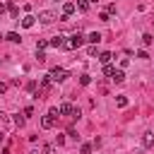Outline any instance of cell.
Returning a JSON list of instances; mask_svg holds the SVG:
<instances>
[{
	"instance_id": "1",
	"label": "cell",
	"mask_w": 154,
	"mask_h": 154,
	"mask_svg": "<svg viewBox=\"0 0 154 154\" xmlns=\"http://www.w3.org/2000/svg\"><path fill=\"white\" fill-rule=\"evenodd\" d=\"M58 118H60V111H58V108H48V113L41 118V128H43V130H51Z\"/></svg>"
},
{
	"instance_id": "2",
	"label": "cell",
	"mask_w": 154,
	"mask_h": 154,
	"mask_svg": "<svg viewBox=\"0 0 154 154\" xmlns=\"http://www.w3.org/2000/svg\"><path fill=\"white\" fill-rule=\"evenodd\" d=\"M48 77H51V82H65V79L70 77V72L63 70V67H53V70L48 72Z\"/></svg>"
},
{
	"instance_id": "3",
	"label": "cell",
	"mask_w": 154,
	"mask_h": 154,
	"mask_svg": "<svg viewBox=\"0 0 154 154\" xmlns=\"http://www.w3.org/2000/svg\"><path fill=\"white\" fill-rule=\"evenodd\" d=\"M84 41H87V38H84V36H82V34L77 31V34H72V36L67 38V43H65V48H70V51H75V48H79V46H82Z\"/></svg>"
},
{
	"instance_id": "4",
	"label": "cell",
	"mask_w": 154,
	"mask_h": 154,
	"mask_svg": "<svg viewBox=\"0 0 154 154\" xmlns=\"http://www.w3.org/2000/svg\"><path fill=\"white\" fill-rule=\"evenodd\" d=\"M41 24H53L55 19H58V14L55 12H51V10H43V12H38V17H36Z\"/></svg>"
},
{
	"instance_id": "5",
	"label": "cell",
	"mask_w": 154,
	"mask_h": 154,
	"mask_svg": "<svg viewBox=\"0 0 154 154\" xmlns=\"http://www.w3.org/2000/svg\"><path fill=\"white\" fill-rule=\"evenodd\" d=\"M142 147H144V149H152V147H154V132H152V130H147V132L142 135Z\"/></svg>"
},
{
	"instance_id": "6",
	"label": "cell",
	"mask_w": 154,
	"mask_h": 154,
	"mask_svg": "<svg viewBox=\"0 0 154 154\" xmlns=\"http://www.w3.org/2000/svg\"><path fill=\"white\" fill-rule=\"evenodd\" d=\"M48 43H51L53 48H60V46H65L67 41H65V36H63V34H55L53 38H48Z\"/></svg>"
},
{
	"instance_id": "7",
	"label": "cell",
	"mask_w": 154,
	"mask_h": 154,
	"mask_svg": "<svg viewBox=\"0 0 154 154\" xmlns=\"http://www.w3.org/2000/svg\"><path fill=\"white\" fill-rule=\"evenodd\" d=\"M58 111H60V116H67V118H72V111H75V106L65 101V103H60V106H58Z\"/></svg>"
},
{
	"instance_id": "8",
	"label": "cell",
	"mask_w": 154,
	"mask_h": 154,
	"mask_svg": "<svg viewBox=\"0 0 154 154\" xmlns=\"http://www.w3.org/2000/svg\"><path fill=\"white\" fill-rule=\"evenodd\" d=\"M75 10H77L75 2H65V5H63V19H67L70 14H75Z\"/></svg>"
},
{
	"instance_id": "9",
	"label": "cell",
	"mask_w": 154,
	"mask_h": 154,
	"mask_svg": "<svg viewBox=\"0 0 154 154\" xmlns=\"http://www.w3.org/2000/svg\"><path fill=\"white\" fill-rule=\"evenodd\" d=\"M34 22H36V17H34V14H24V17H22V26H24V29H31V26H34Z\"/></svg>"
},
{
	"instance_id": "10",
	"label": "cell",
	"mask_w": 154,
	"mask_h": 154,
	"mask_svg": "<svg viewBox=\"0 0 154 154\" xmlns=\"http://www.w3.org/2000/svg\"><path fill=\"white\" fill-rule=\"evenodd\" d=\"M5 38H7V41H12V43H22V36H19L17 31H10V34H5Z\"/></svg>"
},
{
	"instance_id": "11",
	"label": "cell",
	"mask_w": 154,
	"mask_h": 154,
	"mask_svg": "<svg viewBox=\"0 0 154 154\" xmlns=\"http://www.w3.org/2000/svg\"><path fill=\"white\" fill-rule=\"evenodd\" d=\"M87 41H89V43H91V46H96V43H99V41H101V34H99V31H91V34H89V36H87Z\"/></svg>"
},
{
	"instance_id": "12",
	"label": "cell",
	"mask_w": 154,
	"mask_h": 154,
	"mask_svg": "<svg viewBox=\"0 0 154 154\" xmlns=\"http://www.w3.org/2000/svg\"><path fill=\"white\" fill-rule=\"evenodd\" d=\"M111 79H113V82H116V84H120V82H125V72H123V70H116V72H113V77H111Z\"/></svg>"
},
{
	"instance_id": "13",
	"label": "cell",
	"mask_w": 154,
	"mask_h": 154,
	"mask_svg": "<svg viewBox=\"0 0 154 154\" xmlns=\"http://www.w3.org/2000/svg\"><path fill=\"white\" fill-rule=\"evenodd\" d=\"M7 10H10V17H12V19H17V17H19V7H17L14 2H10V5H7Z\"/></svg>"
},
{
	"instance_id": "14",
	"label": "cell",
	"mask_w": 154,
	"mask_h": 154,
	"mask_svg": "<svg viewBox=\"0 0 154 154\" xmlns=\"http://www.w3.org/2000/svg\"><path fill=\"white\" fill-rule=\"evenodd\" d=\"M111 58H113V53H108V51H103V53L99 55V63H103V65H108V63H111Z\"/></svg>"
},
{
	"instance_id": "15",
	"label": "cell",
	"mask_w": 154,
	"mask_h": 154,
	"mask_svg": "<svg viewBox=\"0 0 154 154\" xmlns=\"http://www.w3.org/2000/svg\"><path fill=\"white\" fill-rule=\"evenodd\" d=\"M75 5H77V10H79V12H87V10H89V0H77Z\"/></svg>"
},
{
	"instance_id": "16",
	"label": "cell",
	"mask_w": 154,
	"mask_h": 154,
	"mask_svg": "<svg viewBox=\"0 0 154 154\" xmlns=\"http://www.w3.org/2000/svg\"><path fill=\"white\" fill-rule=\"evenodd\" d=\"M48 46H51V43H48L46 38H38V41H36V51H46Z\"/></svg>"
},
{
	"instance_id": "17",
	"label": "cell",
	"mask_w": 154,
	"mask_h": 154,
	"mask_svg": "<svg viewBox=\"0 0 154 154\" xmlns=\"http://www.w3.org/2000/svg\"><path fill=\"white\" fill-rule=\"evenodd\" d=\"M142 43H144V46H152V43H154V36H152V34H142Z\"/></svg>"
},
{
	"instance_id": "18",
	"label": "cell",
	"mask_w": 154,
	"mask_h": 154,
	"mask_svg": "<svg viewBox=\"0 0 154 154\" xmlns=\"http://www.w3.org/2000/svg\"><path fill=\"white\" fill-rule=\"evenodd\" d=\"M116 106H118V108H125V106H128V96H118V99H116Z\"/></svg>"
},
{
	"instance_id": "19",
	"label": "cell",
	"mask_w": 154,
	"mask_h": 154,
	"mask_svg": "<svg viewBox=\"0 0 154 154\" xmlns=\"http://www.w3.org/2000/svg\"><path fill=\"white\" fill-rule=\"evenodd\" d=\"M113 72H116L113 65H103V75H106V77H113Z\"/></svg>"
},
{
	"instance_id": "20",
	"label": "cell",
	"mask_w": 154,
	"mask_h": 154,
	"mask_svg": "<svg viewBox=\"0 0 154 154\" xmlns=\"http://www.w3.org/2000/svg\"><path fill=\"white\" fill-rule=\"evenodd\" d=\"M24 120H26L24 116H19V113L14 116V125H17V128H24Z\"/></svg>"
},
{
	"instance_id": "21",
	"label": "cell",
	"mask_w": 154,
	"mask_h": 154,
	"mask_svg": "<svg viewBox=\"0 0 154 154\" xmlns=\"http://www.w3.org/2000/svg\"><path fill=\"white\" fill-rule=\"evenodd\" d=\"M79 84H82V87L91 84V77H89V75H82V77H79Z\"/></svg>"
},
{
	"instance_id": "22",
	"label": "cell",
	"mask_w": 154,
	"mask_h": 154,
	"mask_svg": "<svg viewBox=\"0 0 154 154\" xmlns=\"http://www.w3.org/2000/svg\"><path fill=\"white\" fill-rule=\"evenodd\" d=\"M26 91H29V94H31V96H34V94H36V82H34V79H31V82H29V84H26Z\"/></svg>"
},
{
	"instance_id": "23",
	"label": "cell",
	"mask_w": 154,
	"mask_h": 154,
	"mask_svg": "<svg viewBox=\"0 0 154 154\" xmlns=\"http://www.w3.org/2000/svg\"><path fill=\"white\" fill-rule=\"evenodd\" d=\"M43 154H55V147H53V144H46V147H43Z\"/></svg>"
},
{
	"instance_id": "24",
	"label": "cell",
	"mask_w": 154,
	"mask_h": 154,
	"mask_svg": "<svg viewBox=\"0 0 154 154\" xmlns=\"http://www.w3.org/2000/svg\"><path fill=\"white\" fill-rule=\"evenodd\" d=\"M67 135H70L72 140H79V135H77V130H75V128H70V130H67Z\"/></svg>"
},
{
	"instance_id": "25",
	"label": "cell",
	"mask_w": 154,
	"mask_h": 154,
	"mask_svg": "<svg viewBox=\"0 0 154 154\" xmlns=\"http://www.w3.org/2000/svg\"><path fill=\"white\" fill-rule=\"evenodd\" d=\"M91 147L94 144H82V154H91Z\"/></svg>"
},
{
	"instance_id": "26",
	"label": "cell",
	"mask_w": 154,
	"mask_h": 154,
	"mask_svg": "<svg viewBox=\"0 0 154 154\" xmlns=\"http://www.w3.org/2000/svg\"><path fill=\"white\" fill-rule=\"evenodd\" d=\"M99 19H101V22H108V19H111V14H108V12H101V14H99Z\"/></svg>"
},
{
	"instance_id": "27",
	"label": "cell",
	"mask_w": 154,
	"mask_h": 154,
	"mask_svg": "<svg viewBox=\"0 0 154 154\" xmlns=\"http://www.w3.org/2000/svg\"><path fill=\"white\" fill-rule=\"evenodd\" d=\"M36 58H38V63H43V60H46V53H43V51H36Z\"/></svg>"
},
{
	"instance_id": "28",
	"label": "cell",
	"mask_w": 154,
	"mask_h": 154,
	"mask_svg": "<svg viewBox=\"0 0 154 154\" xmlns=\"http://www.w3.org/2000/svg\"><path fill=\"white\" fill-rule=\"evenodd\" d=\"M5 91H7V84H5V82H0V94H5Z\"/></svg>"
},
{
	"instance_id": "29",
	"label": "cell",
	"mask_w": 154,
	"mask_h": 154,
	"mask_svg": "<svg viewBox=\"0 0 154 154\" xmlns=\"http://www.w3.org/2000/svg\"><path fill=\"white\" fill-rule=\"evenodd\" d=\"M5 10H7V7H5V5L0 2V14H5Z\"/></svg>"
},
{
	"instance_id": "30",
	"label": "cell",
	"mask_w": 154,
	"mask_h": 154,
	"mask_svg": "<svg viewBox=\"0 0 154 154\" xmlns=\"http://www.w3.org/2000/svg\"><path fill=\"white\" fill-rule=\"evenodd\" d=\"M2 140H5V130H0V142H2Z\"/></svg>"
},
{
	"instance_id": "31",
	"label": "cell",
	"mask_w": 154,
	"mask_h": 154,
	"mask_svg": "<svg viewBox=\"0 0 154 154\" xmlns=\"http://www.w3.org/2000/svg\"><path fill=\"white\" fill-rule=\"evenodd\" d=\"M29 154H38V149H31V152H29Z\"/></svg>"
},
{
	"instance_id": "32",
	"label": "cell",
	"mask_w": 154,
	"mask_h": 154,
	"mask_svg": "<svg viewBox=\"0 0 154 154\" xmlns=\"http://www.w3.org/2000/svg\"><path fill=\"white\" fill-rule=\"evenodd\" d=\"M2 38H5V36H2V34H0V41H2Z\"/></svg>"
},
{
	"instance_id": "33",
	"label": "cell",
	"mask_w": 154,
	"mask_h": 154,
	"mask_svg": "<svg viewBox=\"0 0 154 154\" xmlns=\"http://www.w3.org/2000/svg\"><path fill=\"white\" fill-rule=\"evenodd\" d=\"M89 2H99V0H89Z\"/></svg>"
},
{
	"instance_id": "34",
	"label": "cell",
	"mask_w": 154,
	"mask_h": 154,
	"mask_svg": "<svg viewBox=\"0 0 154 154\" xmlns=\"http://www.w3.org/2000/svg\"><path fill=\"white\" fill-rule=\"evenodd\" d=\"M55 2H58V0H55Z\"/></svg>"
}]
</instances>
